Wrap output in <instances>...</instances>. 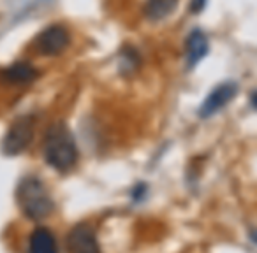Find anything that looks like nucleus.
Instances as JSON below:
<instances>
[{
    "label": "nucleus",
    "mask_w": 257,
    "mask_h": 253,
    "mask_svg": "<svg viewBox=\"0 0 257 253\" xmlns=\"http://www.w3.org/2000/svg\"><path fill=\"white\" fill-rule=\"evenodd\" d=\"M44 160L60 172H67L78 162V146L72 132L65 123H53L44 136Z\"/></svg>",
    "instance_id": "f257e3e1"
},
{
    "label": "nucleus",
    "mask_w": 257,
    "mask_h": 253,
    "mask_svg": "<svg viewBox=\"0 0 257 253\" xmlns=\"http://www.w3.org/2000/svg\"><path fill=\"white\" fill-rule=\"evenodd\" d=\"M16 202L30 220H43L50 216L55 207L50 192L36 176H27L16 186Z\"/></svg>",
    "instance_id": "f03ea898"
},
{
    "label": "nucleus",
    "mask_w": 257,
    "mask_h": 253,
    "mask_svg": "<svg viewBox=\"0 0 257 253\" xmlns=\"http://www.w3.org/2000/svg\"><path fill=\"white\" fill-rule=\"evenodd\" d=\"M34 137V118L32 116H20L15 123L9 127L8 134L2 139V153L8 157H15L25 151Z\"/></svg>",
    "instance_id": "7ed1b4c3"
},
{
    "label": "nucleus",
    "mask_w": 257,
    "mask_h": 253,
    "mask_svg": "<svg viewBox=\"0 0 257 253\" xmlns=\"http://www.w3.org/2000/svg\"><path fill=\"white\" fill-rule=\"evenodd\" d=\"M238 95V85L234 81H225L220 83L217 88L211 90V93L206 97L199 107V116L201 118H210L222 111L234 97Z\"/></svg>",
    "instance_id": "20e7f679"
},
{
    "label": "nucleus",
    "mask_w": 257,
    "mask_h": 253,
    "mask_svg": "<svg viewBox=\"0 0 257 253\" xmlns=\"http://www.w3.org/2000/svg\"><path fill=\"white\" fill-rule=\"evenodd\" d=\"M69 253H100L95 230L88 223H78L67 234Z\"/></svg>",
    "instance_id": "39448f33"
},
{
    "label": "nucleus",
    "mask_w": 257,
    "mask_h": 253,
    "mask_svg": "<svg viewBox=\"0 0 257 253\" xmlns=\"http://www.w3.org/2000/svg\"><path fill=\"white\" fill-rule=\"evenodd\" d=\"M69 46V32L60 25H51L37 37V50L43 55H58Z\"/></svg>",
    "instance_id": "423d86ee"
},
{
    "label": "nucleus",
    "mask_w": 257,
    "mask_h": 253,
    "mask_svg": "<svg viewBox=\"0 0 257 253\" xmlns=\"http://www.w3.org/2000/svg\"><path fill=\"white\" fill-rule=\"evenodd\" d=\"M210 44L201 30H192L190 36L187 37V65L189 69H194L204 57L208 55Z\"/></svg>",
    "instance_id": "0eeeda50"
},
{
    "label": "nucleus",
    "mask_w": 257,
    "mask_h": 253,
    "mask_svg": "<svg viewBox=\"0 0 257 253\" xmlns=\"http://www.w3.org/2000/svg\"><path fill=\"white\" fill-rule=\"evenodd\" d=\"M39 72L32 67L27 62H18V64H13L11 67H8L4 72H2V78L8 83H13V85H23V83L34 81L37 78Z\"/></svg>",
    "instance_id": "6e6552de"
},
{
    "label": "nucleus",
    "mask_w": 257,
    "mask_h": 253,
    "mask_svg": "<svg viewBox=\"0 0 257 253\" xmlns=\"http://www.w3.org/2000/svg\"><path fill=\"white\" fill-rule=\"evenodd\" d=\"M30 253H58L55 235L48 228H36L30 235Z\"/></svg>",
    "instance_id": "1a4fd4ad"
},
{
    "label": "nucleus",
    "mask_w": 257,
    "mask_h": 253,
    "mask_svg": "<svg viewBox=\"0 0 257 253\" xmlns=\"http://www.w3.org/2000/svg\"><path fill=\"white\" fill-rule=\"evenodd\" d=\"M176 6H178V0H148L145 11L148 18L157 22V20L168 18L176 9Z\"/></svg>",
    "instance_id": "9d476101"
},
{
    "label": "nucleus",
    "mask_w": 257,
    "mask_h": 253,
    "mask_svg": "<svg viewBox=\"0 0 257 253\" xmlns=\"http://www.w3.org/2000/svg\"><path fill=\"white\" fill-rule=\"evenodd\" d=\"M147 190H148L147 183H138V185L133 188V192H131V195H133L134 202H141V200H143L145 197H147Z\"/></svg>",
    "instance_id": "9b49d317"
},
{
    "label": "nucleus",
    "mask_w": 257,
    "mask_h": 253,
    "mask_svg": "<svg viewBox=\"0 0 257 253\" xmlns=\"http://www.w3.org/2000/svg\"><path fill=\"white\" fill-rule=\"evenodd\" d=\"M204 6H206V0H192V4H190V11H192L194 15H197V13L203 11Z\"/></svg>",
    "instance_id": "f8f14e48"
}]
</instances>
